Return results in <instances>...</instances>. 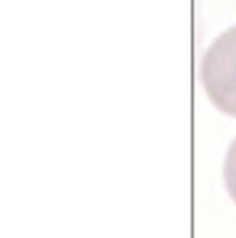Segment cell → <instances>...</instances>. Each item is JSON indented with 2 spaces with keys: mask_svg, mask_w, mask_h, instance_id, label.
<instances>
[{
  "mask_svg": "<svg viewBox=\"0 0 236 238\" xmlns=\"http://www.w3.org/2000/svg\"><path fill=\"white\" fill-rule=\"evenodd\" d=\"M200 80L212 105L236 118V34L220 39L207 52Z\"/></svg>",
  "mask_w": 236,
  "mask_h": 238,
  "instance_id": "obj_1",
  "label": "cell"
},
{
  "mask_svg": "<svg viewBox=\"0 0 236 238\" xmlns=\"http://www.w3.org/2000/svg\"><path fill=\"white\" fill-rule=\"evenodd\" d=\"M223 179L231 201L236 204V139L230 145L223 163Z\"/></svg>",
  "mask_w": 236,
  "mask_h": 238,
  "instance_id": "obj_2",
  "label": "cell"
}]
</instances>
